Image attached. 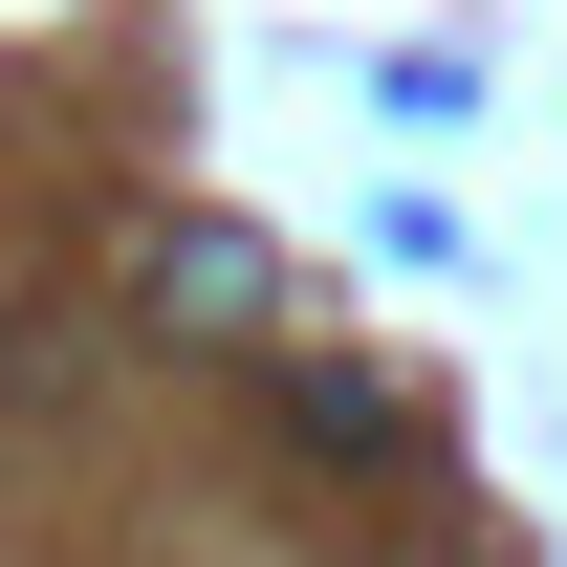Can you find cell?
<instances>
[{"label": "cell", "mask_w": 567, "mask_h": 567, "mask_svg": "<svg viewBox=\"0 0 567 567\" xmlns=\"http://www.w3.org/2000/svg\"><path fill=\"white\" fill-rule=\"evenodd\" d=\"M153 306H197V328H240V306H262V262H240V240H175V262H153Z\"/></svg>", "instance_id": "cell-1"}]
</instances>
